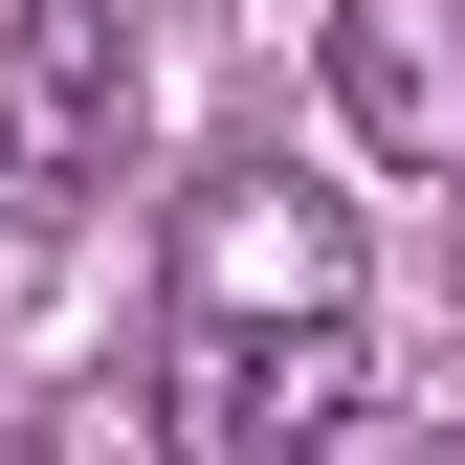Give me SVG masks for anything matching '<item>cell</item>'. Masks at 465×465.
Instances as JSON below:
<instances>
[{
    "label": "cell",
    "instance_id": "cell-1",
    "mask_svg": "<svg viewBox=\"0 0 465 465\" xmlns=\"http://www.w3.org/2000/svg\"><path fill=\"white\" fill-rule=\"evenodd\" d=\"M355 200L332 178H200L178 200V332H355Z\"/></svg>",
    "mask_w": 465,
    "mask_h": 465
},
{
    "label": "cell",
    "instance_id": "cell-2",
    "mask_svg": "<svg viewBox=\"0 0 465 465\" xmlns=\"http://www.w3.org/2000/svg\"><path fill=\"white\" fill-rule=\"evenodd\" d=\"M111 155H134V23L111 0H23L0 23V222H89Z\"/></svg>",
    "mask_w": 465,
    "mask_h": 465
},
{
    "label": "cell",
    "instance_id": "cell-3",
    "mask_svg": "<svg viewBox=\"0 0 465 465\" xmlns=\"http://www.w3.org/2000/svg\"><path fill=\"white\" fill-rule=\"evenodd\" d=\"M355 399H377V377H355V332H178L155 443H178V465H311Z\"/></svg>",
    "mask_w": 465,
    "mask_h": 465
},
{
    "label": "cell",
    "instance_id": "cell-4",
    "mask_svg": "<svg viewBox=\"0 0 465 465\" xmlns=\"http://www.w3.org/2000/svg\"><path fill=\"white\" fill-rule=\"evenodd\" d=\"M332 134L377 178H465V0H332Z\"/></svg>",
    "mask_w": 465,
    "mask_h": 465
},
{
    "label": "cell",
    "instance_id": "cell-5",
    "mask_svg": "<svg viewBox=\"0 0 465 465\" xmlns=\"http://www.w3.org/2000/svg\"><path fill=\"white\" fill-rule=\"evenodd\" d=\"M311 465H465V421H421V399H355V421H332Z\"/></svg>",
    "mask_w": 465,
    "mask_h": 465
}]
</instances>
